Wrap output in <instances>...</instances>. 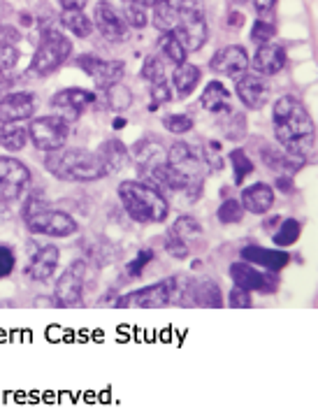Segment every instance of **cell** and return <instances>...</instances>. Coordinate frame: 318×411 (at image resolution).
<instances>
[{"instance_id":"bcb514c9","label":"cell","mask_w":318,"mask_h":411,"mask_svg":"<svg viewBox=\"0 0 318 411\" xmlns=\"http://www.w3.org/2000/svg\"><path fill=\"white\" fill-rule=\"evenodd\" d=\"M151 98H153L151 109H156L158 105H163L167 101H172V89L167 86L165 79H163V82H153L151 84Z\"/></svg>"},{"instance_id":"9f6ffc18","label":"cell","mask_w":318,"mask_h":411,"mask_svg":"<svg viewBox=\"0 0 318 411\" xmlns=\"http://www.w3.org/2000/svg\"><path fill=\"white\" fill-rule=\"evenodd\" d=\"M112 128H114V130L126 128V119H114V123H112Z\"/></svg>"},{"instance_id":"603a6c76","label":"cell","mask_w":318,"mask_h":411,"mask_svg":"<svg viewBox=\"0 0 318 411\" xmlns=\"http://www.w3.org/2000/svg\"><path fill=\"white\" fill-rule=\"evenodd\" d=\"M130 154H133L137 167L147 174L149 170H153V167H158L160 163H165L167 151H163V145H160L156 137H142L140 142H135V147Z\"/></svg>"},{"instance_id":"484cf974","label":"cell","mask_w":318,"mask_h":411,"mask_svg":"<svg viewBox=\"0 0 318 411\" xmlns=\"http://www.w3.org/2000/svg\"><path fill=\"white\" fill-rule=\"evenodd\" d=\"M200 77H202L200 67L193 65V63H182V65L174 67L170 84H172V89L177 91V98L191 96V93L195 91V86L200 84Z\"/></svg>"},{"instance_id":"db71d44e","label":"cell","mask_w":318,"mask_h":411,"mask_svg":"<svg viewBox=\"0 0 318 411\" xmlns=\"http://www.w3.org/2000/svg\"><path fill=\"white\" fill-rule=\"evenodd\" d=\"M10 89H12V79L10 77H0V101L8 96Z\"/></svg>"},{"instance_id":"ac0fdd59","label":"cell","mask_w":318,"mask_h":411,"mask_svg":"<svg viewBox=\"0 0 318 411\" xmlns=\"http://www.w3.org/2000/svg\"><path fill=\"white\" fill-rule=\"evenodd\" d=\"M182 297L189 300L186 304H191V307H207V309L223 307V293L218 288V284L211 282V279H200V282L184 286Z\"/></svg>"},{"instance_id":"6da1fadb","label":"cell","mask_w":318,"mask_h":411,"mask_svg":"<svg viewBox=\"0 0 318 411\" xmlns=\"http://www.w3.org/2000/svg\"><path fill=\"white\" fill-rule=\"evenodd\" d=\"M274 137L284 147L286 154L300 160H311L316 149V130L309 109L295 96H282L272 107Z\"/></svg>"},{"instance_id":"30bf717a","label":"cell","mask_w":318,"mask_h":411,"mask_svg":"<svg viewBox=\"0 0 318 411\" xmlns=\"http://www.w3.org/2000/svg\"><path fill=\"white\" fill-rule=\"evenodd\" d=\"M230 279L235 286L244 291H258V293H274L279 288V277L274 272H260L258 267L240 260V263L230 265Z\"/></svg>"},{"instance_id":"9c48e42d","label":"cell","mask_w":318,"mask_h":411,"mask_svg":"<svg viewBox=\"0 0 318 411\" xmlns=\"http://www.w3.org/2000/svg\"><path fill=\"white\" fill-rule=\"evenodd\" d=\"M84 277H86V263L84 260H74L65 267V272L59 277L54 288V304L61 309H70L82 304L84 295Z\"/></svg>"},{"instance_id":"3957f363","label":"cell","mask_w":318,"mask_h":411,"mask_svg":"<svg viewBox=\"0 0 318 411\" xmlns=\"http://www.w3.org/2000/svg\"><path fill=\"white\" fill-rule=\"evenodd\" d=\"M118 200H121L126 214L135 223L145 226V223H163L170 214V204L163 191L147 182H137V179H126L118 186Z\"/></svg>"},{"instance_id":"4316f807","label":"cell","mask_w":318,"mask_h":411,"mask_svg":"<svg viewBox=\"0 0 318 411\" xmlns=\"http://www.w3.org/2000/svg\"><path fill=\"white\" fill-rule=\"evenodd\" d=\"M98 156H100V160L105 163L109 172L114 170H121V167H126V163L130 160V151L128 147L123 145L121 140H116V137H112V140H105L100 149H98Z\"/></svg>"},{"instance_id":"7c38bea8","label":"cell","mask_w":318,"mask_h":411,"mask_svg":"<svg viewBox=\"0 0 318 411\" xmlns=\"http://www.w3.org/2000/svg\"><path fill=\"white\" fill-rule=\"evenodd\" d=\"M77 65L89 74L93 82H96L98 89H107L112 84H118L123 77V72H126V65H123L121 61H105V59H98V56H91V54L79 56Z\"/></svg>"},{"instance_id":"52a82bcc","label":"cell","mask_w":318,"mask_h":411,"mask_svg":"<svg viewBox=\"0 0 318 411\" xmlns=\"http://www.w3.org/2000/svg\"><path fill=\"white\" fill-rule=\"evenodd\" d=\"M174 37L184 45L186 52H198L207 42V21H204L202 0H182L179 8V26Z\"/></svg>"},{"instance_id":"7dc6e473","label":"cell","mask_w":318,"mask_h":411,"mask_svg":"<svg viewBox=\"0 0 318 411\" xmlns=\"http://www.w3.org/2000/svg\"><path fill=\"white\" fill-rule=\"evenodd\" d=\"M204 163H207L209 170H214V172L223 170V160H221V154H218L216 142H207V145H204Z\"/></svg>"},{"instance_id":"9a60e30c","label":"cell","mask_w":318,"mask_h":411,"mask_svg":"<svg viewBox=\"0 0 318 411\" xmlns=\"http://www.w3.org/2000/svg\"><path fill=\"white\" fill-rule=\"evenodd\" d=\"M237 96L248 109H263L270 101V82L258 72H244L237 77Z\"/></svg>"},{"instance_id":"8992f818","label":"cell","mask_w":318,"mask_h":411,"mask_svg":"<svg viewBox=\"0 0 318 411\" xmlns=\"http://www.w3.org/2000/svg\"><path fill=\"white\" fill-rule=\"evenodd\" d=\"M70 54H72V42L63 33H59V30H45L40 45H37L33 54V61H30V72H35L37 77H49V74L56 72L70 59Z\"/></svg>"},{"instance_id":"f907efd6","label":"cell","mask_w":318,"mask_h":411,"mask_svg":"<svg viewBox=\"0 0 318 411\" xmlns=\"http://www.w3.org/2000/svg\"><path fill=\"white\" fill-rule=\"evenodd\" d=\"M253 5H255V12H258V14H267V12L274 10L277 0H253Z\"/></svg>"},{"instance_id":"cb8c5ba5","label":"cell","mask_w":318,"mask_h":411,"mask_svg":"<svg viewBox=\"0 0 318 411\" xmlns=\"http://www.w3.org/2000/svg\"><path fill=\"white\" fill-rule=\"evenodd\" d=\"M242 207L251 214H267L274 204V189L265 182H255L242 191Z\"/></svg>"},{"instance_id":"7a4b0ae2","label":"cell","mask_w":318,"mask_h":411,"mask_svg":"<svg viewBox=\"0 0 318 411\" xmlns=\"http://www.w3.org/2000/svg\"><path fill=\"white\" fill-rule=\"evenodd\" d=\"M45 167L56 179H61V182H72V184L98 182V179L109 174V170L105 167L98 154L84 151V149H65V147L47 151Z\"/></svg>"},{"instance_id":"d6a6232c","label":"cell","mask_w":318,"mask_h":411,"mask_svg":"<svg viewBox=\"0 0 318 411\" xmlns=\"http://www.w3.org/2000/svg\"><path fill=\"white\" fill-rule=\"evenodd\" d=\"M300 235H302V226H300V221H295V219H286L282 221V226H279V230L274 233V244H277L279 249H284V246H290V244H295L297 240H300Z\"/></svg>"},{"instance_id":"1f68e13d","label":"cell","mask_w":318,"mask_h":411,"mask_svg":"<svg viewBox=\"0 0 318 411\" xmlns=\"http://www.w3.org/2000/svg\"><path fill=\"white\" fill-rule=\"evenodd\" d=\"M230 163H233L235 186H242L244 184V179L253 172V160L248 158L244 149H233V151H230Z\"/></svg>"},{"instance_id":"4fadbf2b","label":"cell","mask_w":318,"mask_h":411,"mask_svg":"<svg viewBox=\"0 0 318 411\" xmlns=\"http://www.w3.org/2000/svg\"><path fill=\"white\" fill-rule=\"evenodd\" d=\"M165 163L170 167H174L179 174H184V177L189 179V186L195 184V182H204L200 156L193 151V147L186 145V142H174V145L170 147V151L165 154Z\"/></svg>"},{"instance_id":"ab89813d","label":"cell","mask_w":318,"mask_h":411,"mask_svg":"<svg viewBox=\"0 0 318 411\" xmlns=\"http://www.w3.org/2000/svg\"><path fill=\"white\" fill-rule=\"evenodd\" d=\"M153 256H156L153 249H140V253H137V256H135L133 260H130L128 267H126L128 277H133V279L140 277V274L145 272V267L153 260Z\"/></svg>"},{"instance_id":"4dcf8cb0","label":"cell","mask_w":318,"mask_h":411,"mask_svg":"<svg viewBox=\"0 0 318 411\" xmlns=\"http://www.w3.org/2000/svg\"><path fill=\"white\" fill-rule=\"evenodd\" d=\"M167 233L174 235V238H179L191 246V242L202 238V226L198 223V219H193V216H179V219L170 226Z\"/></svg>"},{"instance_id":"f5cc1de1","label":"cell","mask_w":318,"mask_h":411,"mask_svg":"<svg viewBox=\"0 0 318 411\" xmlns=\"http://www.w3.org/2000/svg\"><path fill=\"white\" fill-rule=\"evenodd\" d=\"M242 23H244V14H240V12H230V17H228V26L240 28Z\"/></svg>"},{"instance_id":"60d3db41","label":"cell","mask_w":318,"mask_h":411,"mask_svg":"<svg viewBox=\"0 0 318 411\" xmlns=\"http://www.w3.org/2000/svg\"><path fill=\"white\" fill-rule=\"evenodd\" d=\"M19 63V49L17 45H0V72L10 74Z\"/></svg>"},{"instance_id":"277c9868","label":"cell","mask_w":318,"mask_h":411,"mask_svg":"<svg viewBox=\"0 0 318 411\" xmlns=\"http://www.w3.org/2000/svg\"><path fill=\"white\" fill-rule=\"evenodd\" d=\"M23 221L30 233L45 238H70L79 230L77 221L67 211L49 207L40 196L28 198L23 204Z\"/></svg>"},{"instance_id":"f1b7e54d","label":"cell","mask_w":318,"mask_h":411,"mask_svg":"<svg viewBox=\"0 0 318 411\" xmlns=\"http://www.w3.org/2000/svg\"><path fill=\"white\" fill-rule=\"evenodd\" d=\"M28 142V128L21 126V121L0 123V147L8 151H21Z\"/></svg>"},{"instance_id":"8fae6325","label":"cell","mask_w":318,"mask_h":411,"mask_svg":"<svg viewBox=\"0 0 318 411\" xmlns=\"http://www.w3.org/2000/svg\"><path fill=\"white\" fill-rule=\"evenodd\" d=\"M30 182V170L19 158L0 156V200H14Z\"/></svg>"},{"instance_id":"d4e9b609","label":"cell","mask_w":318,"mask_h":411,"mask_svg":"<svg viewBox=\"0 0 318 411\" xmlns=\"http://www.w3.org/2000/svg\"><path fill=\"white\" fill-rule=\"evenodd\" d=\"M179 8L182 0H158L153 5V26L160 33H174L179 26Z\"/></svg>"},{"instance_id":"7bdbcfd3","label":"cell","mask_w":318,"mask_h":411,"mask_svg":"<svg viewBox=\"0 0 318 411\" xmlns=\"http://www.w3.org/2000/svg\"><path fill=\"white\" fill-rule=\"evenodd\" d=\"M147 8H142V5H135V3H128L126 8V14H123V21L128 23V26L133 28H145L147 26Z\"/></svg>"},{"instance_id":"5b68a950","label":"cell","mask_w":318,"mask_h":411,"mask_svg":"<svg viewBox=\"0 0 318 411\" xmlns=\"http://www.w3.org/2000/svg\"><path fill=\"white\" fill-rule=\"evenodd\" d=\"M184 282L182 277H167L163 282L145 286V288L130 291L116 300L118 309H163L177 304L182 297Z\"/></svg>"},{"instance_id":"f6af8a7d","label":"cell","mask_w":318,"mask_h":411,"mask_svg":"<svg viewBox=\"0 0 318 411\" xmlns=\"http://www.w3.org/2000/svg\"><path fill=\"white\" fill-rule=\"evenodd\" d=\"M228 304L233 309H248L253 304L251 291H244V288H240V286H235V288L230 291V295H228Z\"/></svg>"},{"instance_id":"b9f144b4","label":"cell","mask_w":318,"mask_h":411,"mask_svg":"<svg viewBox=\"0 0 318 411\" xmlns=\"http://www.w3.org/2000/svg\"><path fill=\"white\" fill-rule=\"evenodd\" d=\"M165 251L177 260H186L191 256V246L179 238H174V235H170V233H167V238H165Z\"/></svg>"},{"instance_id":"83f0119b","label":"cell","mask_w":318,"mask_h":411,"mask_svg":"<svg viewBox=\"0 0 318 411\" xmlns=\"http://www.w3.org/2000/svg\"><path fill=\"white\" fill-rule=\"evenodd\" d=\"M200 103H202L204 109L214 112V114H218V112L226 114V112L233 109V105H230V91L221 82H209L207 86H204Z\"/></svg>"},{"instance_id":"d6986e66","label":"cell","mask_w":318,"mask_h":411,"mask_svg":"<svg viewBox=\"0 0 318 411\" xmlns=\"http://www.w3.org/2000/svg\"><path fill=\"white\" fill-rule=\"evenodd\" d=\"M242 260L251 263L255 267H263V270L279 272L290 263V256L282 249H265L258 244H248L242 249Z\"/></svg>"},{"instance_id":"f35d334b","label":"cell","mask_w":318,"mask_h":411,"mask_svg":"<svg viewBox=\"0 0 318 411\" xmlns=\"http://www.w3.org/2000/svg\"><path fill=\"white\" fill-rule=\"evenodd\" d=\"M274 35H277V28H274V23L265 21V19H258V21H253L251 26V40L255 45H267V42L274 40Z\"/></svg>"},{"instance_id":"ffe728a7","label":"cell","mask_w":318,"mask_h":411,"mask_svg":"<svg viewBox=\"0 0 318 411\" xmlns=\"http://www.w3.org/2000/svg\"><path fill=\"white\" fill-rule=\"evenodd\" d=\"M35 112V98L33 93H8L0 101V123L12 121H26Z\"/></svg>"},{"instance_id":"e0dca14e","label":"cell","mask_w":318,"mask_h":411,"mask_svg":"<svg viewBox=\"0 0 318 411\" xmlns=\"http://www.w3.org/2000/svg\"><path fill=\"white\" fill-rule=\"evenodd\" d=\"M93 26L100 30V35L109 42H123L128 35V23L123 21V17L112 8L109 3H98L96 14H93Z\"/></svg>"},{"instance_id":"2e32d148","label":"cell","mask_w":318,"mask_h":411,"mask_svg":"<svg viewBox=\"0 0 318 411\" xmlns=\"http://www.w3.org/2000/svg\"><path fill=\"white\" fill-rule=\"evenodd\" d=\"M209 67L216 74H223V77H240L248 70V54L244 47L240 45H230L218 49L214 54V59L209 61Z\"/></svg>"},{"instance_id":"6f0895ef","label":"cell","mask_w":318,"mask_h":411,"mask_svg":"<svg viewBox=\"0 0 318 411\" xmlns=\"http://www.w3.org/2000/svg\"><path fill=\"white\" fill-rule=\"evenodd\" d=\"M279 219H277V216H274V219H267L265 223H263V226H265V230H270V228H274V223H277Z\"/></svg>"},{"instance_id":"e575fe53","label":"cell","mask_w":318,"mask_h":411,"mask_svg":"<svg viewBox=\"0 0 318 411\" xmlns=\"http://www.w3.org/2000/svg\"><path fill=\"white\" fill-rule=\"evenodd\" d=\"M160 52H163L165 59H170L174 65L186 63V49L182 42L174 37V33H163V40H160Z\"/></svg>"},{"instance_id":"11a10c76","label":"cell","mask_w":318,"mask_h":411,"mask_svg":"<svg viewBox=\"0 0 318 411\" xmlns=\"http://www.w3.org/2000/svg\"><path fill=\"white\" fill-rule=\"evenodd\" d=\"M130 3H135V5H142V8H153L158 0H130Z\"/></svg>"},{"instance_id":"c3c4849f","label":"cell","mask_w":318,"mask_h":411,"mask_svg":"<svg viewBox=\"0 0 318 411\" xmlns=\"http://www.w3.org/2000/svg\"><path fill=\"white\" fill-rule=\"evenodd\" d=\"M21 35L14 26H0V45H19Z\"/></svg>"},{"instance_id":"ee69618b","label":"cell","mask_w":318,"mask_h":411,"mask_svg":"<svg viewBox=\"0 0 318 411\" xmlns=\"http://www.w3.org/2000/svg\"><path fill=\"white\" fill-rule=\"evenodd\" d=\"M17 267V256L12 251V246L8 244H0V279L10 277Z\"/></svg>"},{"instance_id":"44dd1931","label":"cell","mask_w":318,"mask_h":411,"mask_svg":"<svg viewBox=\"0 0 318 411\" xmlns=\"http://www.w3.org/2000/svg\"><path fill=\"white\" fill-rule=\"evenodd\" d=\"M59 260H61V251L54 244L40 246L33 253L30 263L26 265V277H30L33 282H49L54 277L56 267H59Z\"/></svg>"},{"instance_id":"ba28073f","label":"cell","mask_w":318,"mask_h":411,"mask_svg":"<svg viewBox=\"0 0 318 411\" xmlns=\"http://www.w3.org/2000/svg\"><path fill=\"white\" fill-rule=\"evenodd\" d=\"M67 135H70V121H65L63 116H59V114L37 116V119L30 121V126H28L30 142L45 154L65 147Z\"/></svg>"},{"instance_id":"836d02e7","label":"cell","mask_w":318,"mask_h":411,"mask_svg":"<svg viewBox=\"0 0 318 411\" xmlns=\"http://www.w3.org/2000/svg\"><path fill=\"white\" fill-rule=\"evenodd\" d=\"M107 105L114 112H126L130 105H133V93H130V89H126L121 82L118 84H112V86H107Z\"/></svg>"},{"instance_id":"5bb4252c","label":"cell","mask_w":318,"mask_h":411,"mask_svg":"<svg viewBox=\"0 0 318 411\" xmlns=\"http://www.w3.org/2000/svg\"><path fill=\"white\" fill-rule=\"evenodd\" d=\"M93 103H96V93L72 86V89L56 93L54 101H52V107L56 114L63 116L65 121H74V119H79Z\"/></svg>"},{"instance_id":"d590c367","label":"cell","mask_w":318,"mask_h":411,"mask_svg":"<svg viewBox=\"0 0 318 411\" xmlns=\"http://www.w3.org/2000/svg\"><path fill=\"white\" fill-rule=\"evenodd\" d=\"M216 219L223 223V226H233V223H240L244 219V207H242L240 200H235V198H228V200H223L221 207L216 209Z\"/></svg>"},{"instance_id":"8d00e7d4","label":"cell","mask_w":318,"mask_h":411,"mask_svg":"<svg viewBox=\"0 0 318 411\" xmlns=\"http://www.w3.org/2000/svg\"><path fill=\"white\" fill-rule=\"evenodd\" d=\"M163 126L167 133H172V135H186L193 130L195 121H193L189 114H167L163 119Z\"/></svg>"},{"instance_id":"74e56055","label":"cell","mask_w":318,"mask_h":411,"mask_svg":"<svg viewBox=\"0 0 318 411\" xmlns=\"http://www.w3.org/2000/svg\"><path fill=\"white\" fill-rule=\"evenodd\" d=\"M142 77L147 79L149 84L153 82H163L165 79V65L158 56H147L145 65H142Z\"/></svg>"},{"instance_id":"7402d4cb","label":"cell","mask_w":318,"mask_h":411,"mask_svg":"<svg viewBox=\"0 0 318 411\" xmlns=\"http://www.w3.org/2000/svg\"><path fill=\"white\" fill-rule=\"evenodd\" d=\"M253 65V72L263 74V77H272V74L282 72L286 65V52L282 45L277 42H267V45H260L258 52L253 54V59L248 61Z\"/></svg>"},{"instance_id":"681fc988","label":"cell","mask_w":318,"mask_h":411,"mask_svg":"<svg viewBox=\"0 0 318 411\" xmlns=\"http://www.w3.org/2000/svg\"><path fill=\"white\" fill-rule=\"evenodd\" d=\"M274 186H277V189L282 191V193H293V191H295V184H293V179L290 177H284V174H282V177H277Z\"/></svg>"},{"instance_id":"f546056e","label":"cell","mask_w":318,"mask_h":411,"mask_svg":"<svg viewBox=\"0 0 318 411\" xmlns=\"http://www.w3.org/2000/svg\"><path fill=\"white\" fill-rule=\"evenodd\" d=\"M61 23L77 37H89L93 33V21L84 14V10H63Z\"/></svg>"},{"instance_id":"816d5d0a","label":"cell","mask_w":318,"mask_h":411,"mask_svg":"<svg viewBox=\"0 0 318 411\" xmlns=\"http://www.w3.org/2000/svg\"><path fill=\"white\" fill-rule=\"evenodd\" d=\"M59 3L63 10H84L86 8V0H59Z\"/></svg>"}]
</instances>
